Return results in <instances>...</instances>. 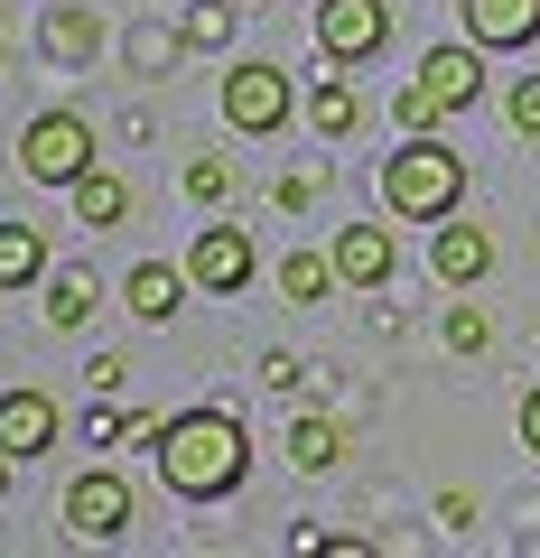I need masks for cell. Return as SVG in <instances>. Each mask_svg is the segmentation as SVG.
I'll return each instance as SVG.
<instances>
[{
	"label": "cell",
	"mask_w": 540,
	"mask_h": 558,
	"mask_svg": "<svg viewBox=\"0 0 540 558\" xmlns=\"http://www.w3.org/2000/svg\"><path fill=\"white\" fill-rule=\"evenodd\" d=\"M10 465H20V457H10V447H0V494H10Z\"/></svg>",
	"instance_id": "obj_32"
},
{
	"label": "cell",
	"mask_w": 540,
	"mask_h": 558,
	"mask_svg": "<svg viewBox=\"0 0 540 558\" xmlns=\"http://www.w3.org/2000/svg\"><path fill=\"white\" fill-rule=\"evenodd\" d=\"M336 279L345 289H382L392 279V223H336Z\"/></svg>",
	"instance_id": "obj_10"
},
{
	"label": "cell",
	"mask_w": 540,
	"mask_h": 558,
	"mask_svg": "<svg viewBox=\"0 0 540 558\" xmlns=\"http://www.w3.org/2000/svg\"><path fill=\"white\" fill-rule=\"evenodd\" d=\"M47 279V233L38 223H0V299L10 289H38Z\"/></svg>",
	"instance_id": "obj_18"
},
{
	"label": "cell",
	"mask_w": 540,
	"mask_h": 558,
	"mask_svg": "<svg viewBox=\"0 0 540 558\" xmlns=\"http://www.w3.org/2000/svg\"><path fill=\"white\" fill-rule=\"evenodd\" d=\"M38 47H47V65H84V57L103 47V28H94V10H84V0H57V10L38 20Z\"/></svg>",
	"instance_id": "obj_15"
},
{
	"label": "cell",
	"mask_w": 540,
	"mask_h": 558,
	"mask_svg": "<svg viewBox=\"0 0 540 558\" xmlns=\"http://www.w3.org/2000/svg\"><path fill=\"white\" fill-rule=\"evenodd\" d=\"M178 47H187L178 28H131V38H121V57H131V65H149V75H159V65L178 57Z\"/></svg>",
	"instance_id": "obj_26"
},
{
	"label": "cell",
	"mask_w": 540,
	"mask_h": 558,
	"mask_svg": "<svg viewBox=\"0 0 540 558\" xmlns=\"http://www.w3.org/2000/svg\"><path fill=\"white\" fill-rule=\"evenodd\" d=\"M439 336H447V354H484V344H494V326H484V307H476V299H457Z\"/></svg>",
	"instance_id": "obj_23"
},
{
	"label": "cell",
	"mask_w": 540,
	"mask_h": 558,
	"mask_svg": "<svg viewBox=\"0 0 540 558\" xmlns=\"http://www.w3.org/2000/svg\"><path fill=\"white\" fill-rule=\"evenodd\" d=\"M149 457H159L168 494L224 502V494H242V475H252V428H242L233 410H168V428H159Z\"/></svg>",
	"instance_id": "obj_1"
},
{
	"label": "cell",
	"mask_w": 540,
	"mask_h": 558,
	"mask_svg": "<svg viewBox=\"0 0 540 558\" xmlns=\"http://www.w3.org/2000/svg\"><path fill=\"white\" fill-rule=\"evenodd\" d=\"M0 57H10V47H0Z\"/></svg>",
	"instance_id": "obj_33"
},
{
	"label": "cell",
	"mask_w": 540,
	"mask_h": 558,
	"mask_svg": "<svg viewBox=\"0 0 540 558\" xmlns=\"http://www.w3.org/2000/svg\"><path fill=\"white\" fill-rule=\"evenodd\" d=\"M187 196H196L205 215H215V205L233 196V159H215V149H205V159H187Z\"/></svg>",
	"instance_id": "obj_22"
},
{
	"label": "cell",
	"mask_w": 540,
	"mask_h": 558,
	"mask_svg": "<svg viewBox=\"0 0 540 558\" xmlns=\"http://www.w3.org/2000/svg\"><path fill=\"white\" fill-rule=\"evenodd\" d=\"M521 447H531V457H540V381H531V391H521Z\"/></svg>",
	"instance_id": "obj_31"
},
{
	"label": "cell",
	"mask_w": 540,
	"mask_h": 558,
	"mask_svg": "<svg viewBox=\"0 0 540 558\" xmlns=\"http://www.w3.org/2000/svg\"><path fill=\"white\" fill-rule=\"evenodd\" d=\"M392 112H400V131H420V140H429V131H439V121H447V102L429 94L420 75H410V84H400V102H392Z\"/></svg>",
	"instance_id": "obj_24"
},
{
	"label": "cell",
	"mask_w": 540,
	"mask_h": 558,
	"mask_svg": "<svg viewBox=\"0 0 540 558\" xmlns=\"http://www.w3.org/2000/svg\"><path fill=\"white\" fill-rule=\"evenodd\" d=\"M233 20H242L233 0H187V20H178V38H187V47H224V38H233Z\"/></svg>",
	"instance_id": "obj_21"
},
{
	"label": "cell",
	"mask_w": 540,
	"mask_h": 558,
	"mask_svg": "<svg viewBox=\"0 0 540 558\" xmlns=\"http://www.w3.org/2000/svg\"><path fill=\"white\" fill-rule=\"evenodd\" d=\"M317 47L326 65H373L392 47V0H317Z\"/></svg>",
	"instance_id": "obj_6"
},
{
	"label": "cell",
	"mask_w": 540,
	"mask_h": 558,
	"mask_svg": "<svg viewBox=\"0 0 540 558\" xmlns=\"http://www.w3.org/2000/svg\"><path fill=\"white\" fill-rule=\"evenodd\" d=\"M326 289H345V279H336V252H280V299H289V307H317Z\"/></svg>",
	"instance_id": "obj_19"
},
{
	"label": "cell",
	"mask_w": 540,
	"mask_h": 558,
	"mask_svg": "<svg viewBox=\"0 0 540 558\" xmlns=\"http://www.w3.org/2000/svg\"><path fill=\"white\" fill-rule=\"evenodd\" d=\"M289 112H299V84H289L280 57H233L224 65V131L271 140V131H289Z\"/></svg>",
	"instance_id": "obj_3"
},
{
	"label": "cell",
	"mask_w": 540,
	"mask_h": 558,
	"mask_svg": "<svg viewBox=\"0 0 540 558\" xmlns=\"http://www.w3.org/2000/svg\"><path fill=\"white\" fill-rule=\"evenodd\" d=\"M336 457H345V428H336V418H299V428H289V465H299V475H326Z\"/></svg>",
	"instance_id": "obj_20"
},
{
	"label": "cell",
	"mask_w": 540,
	"mask_h": 558,
	"mask_svg": "<svg viewBox=\"0 0 540 558\" xmlns=\"http://www.w3.org/2000/svg\"><path fill=\"white\" fill-rule=\"evenodd\" d=\"M494 270V233L484 223H429V279H447V289H476V279Z\"/></svg>",
	"instance_id": "obj_8"
},
{
	"label": "cell",
	"mask_w": 540,
	"mask_h": 558,
	"mask_svg": "<svg viewBox=\"0 0 540 558\" xmlns=\"http://www.w3.org/2000/svg\"><path fill=\"white\" fill-rule=\"evenodd\" d=\"M280 205H289V215H308V205H317V168H299V178H280Z\"/></svg>",
	"instance_id": "obj_28"
},
{
	"label": "cell",
	"mask_w": 540,
	"mask_h": 558,
	"mask_svg": "<svg viewBox=\"0 0 540 558\" xmlns=\"http://www.w3.org/2000/svg\"><path fill=\"white\" fill-rule=\"evenodd\" d=\"M466 38L476 47H531L540 38V0H466Z\"/></svg>",
	"instance_id": "obj_13"
},
{
	"label": "cell",
	"mask_w": 540,
	"mask_h": 558,
	"mask_svg": "<svg viewBox=\"0 0 540 558\" xmlns=\"http://www.w3.org/2000/svg\"><path fill=\"white\" fill-rule=\"evenodd\" d=\"M65 205H75V223H94V233H112V223H121V215H131V186H121V178H112V168H103V159H94V168H84V178H75V186H65Z\"/></svg>",
	"instance_id": "obj_16"
},
{
	"label": "cell",
	"mask_w": 540,
	"mask_h": 558,
	"mask_svg": "<svg viewBox=\"0 0 540 558\" xmlns=\"http://www.w3.org/2000/svg\"><path fill=\"white\" fill-rule=\"evenodd\" d=\"M94 168V121L84 112H38L20 131V178L28 186H75Z\"/></svg>",
	"instance_id": "obj_4"
},
{
	"label": "cell",
	"mask_w": 540,
	"mask_h": 558,
	"mask_svg": "<svg viewBox=\"0 0 540 558\" xmlns=\"http://www.w3.org/2000/svg\"><path fill=\"white\" fill-rule=\"evenodd\" d=\"M94 299H103V279L84 270V260H65V270H47V279H38V307H47V326H57V336L94 317Z\"/></svg>",
	"instance_id": "obj_14"
},
{
	"label": "cell",
	"mask_w": 540,
	"mask_h": 558,
	"mask_svg": "<svg viewBox=\"0 0 540 558\" xmlns=\"http://www.w3.org/2000/svg\"><path fill=\"white\" fill-rule=\"evenodd\" d=\"M159 428H168L159 410H131V418H121V447H159Z\"/></svg>",
	"instance_id": "obj_27"
},
{
	"label": "cell",
	"mask_w": 540,
	"mask_h": 558,
	"mask_svg": "<svg viewBox=\"0 0 540 558\" xmlns=\"http://www.w3.org/2000/svg\"><path fill=\"white\" fill-rule=\"evenodd\" d=\"M57 400L47 391H0V447H10V457H47V447H57Z\"/></svg>",
	"instance_id": "obj_11"
},
{
	"label": "cell",
	"mask_w": 540,
	"mask_h": 558,
	"mask_svg": "<svg viewBox=\"0 0 540 558\" xmlns=\"http://www.w3.org/2000/svg\"><path fill=\"white\" fill-rule=\"evenodd\" d=\"M131 521H141L131 475H112V465H84V475L65 484V531H75V539H121Z\"/></svg>",
	"instance_id": "obj_7"
},
{
	"label": "cell",
	"mask_w": 540,
	"mask_h": 558,
	"mask_svg": "<svg viewBox=\"0 0 540 558\" xmlns=\"http://www.w3.org/2000/svg\"><path fill=\"white\" fill-rule=\"evenodd\" d=\"M84 373H94V391H103V400H112V391H121V381H131V363H121V354H94V363H84Z\"/></svg>",
	"instance_id": "obj_29"
},
{
	"label": "cell",
	"mask_w": 540,
	"mask_h": 558,
	"mask_svg": "<svg viewBox=\"0 0 540 558\" xmlns=\"http://www.w3.org/2000/svg\"><path fill=\"white\" fill-rule=\"evenodd\" d=\"M261 252L242 223H196V242H187V279H196V299H233V289H252Z\"/></svg>",
	"instance_id": "obj_5"
},
{
	"label": "cell",
	"mask_w": 540,
	"mask_h": 558,
	"mask_svg": "<svg viewBox=\"0 0 540 558\" xmlns=\"http://www.w3.org/2000/svg\"><path fill=\"white\" fill-rule=\"evenodd\" d=\"M466 205V159L447 149L439 131H400V149L382 159V215L392 223H447Z\"/></svg>",
	"instance_id": "obj_2"
},
{
	"label": "cell",
	"mask_w": 540,
	"mask_h": 558,
	"mask_svg": "<svg viewBox=\"0 0 540 558\" xmlns=\"http://www.w3.org/2000/svg\"><path fill=\"white\" fill-rule=\"evenodd\" d=\"M187 289H196V279H187V260H178V270H168V260H131V279H121V307H131L141 326H168V317L187 307Z\"/></svg>",
	"instance_id": "obj_9"
},
{
	"label": "cell",
	"mask_w": 540,
	"mask_h": 558,
	"mask_svg": "<svg viewBox=\"0 0 540 558\" xmlns=\"http://www.w3.org/2000/svg\"><path fill=\"white\" fill-rule=\"evenodd\" d=\"M503 121H513L521 140H540V75H513V84H503Z\"/></svg>",
	"instance_id": "obj_25"
},
{
	"label": "cell",
	"mask_w": 540,
	"mask_h": 558,
	"mask_svg": "<svg viewBox=\"0 0 540 558\" xmlns=\"http://www.w3.org/2000/svg\"><path fill=\"white\" fill-rule=\"evenodd\" d=\"M308 121H317V140H355L363 131V94H355V65H336V75L308 94Z\"/></svg>",
	"instance_id": "obj_17"
},
{
	"label": "cell",
	"mask_w": 540,
	"mask_h": 558,
	"mask_svg": "<svg viewBox=\"0 0 540 558\" xmlns=\"http://www.w3.org/2000/svg\"><path fill=\"white\" fill-rule=\"evenodd\" d=\"M420 84L447 102V112H476V102H484V57H476V47H429Z\"/></svg>",
	"instance_id": "obj_12"
},
{
	"label": "cell",
	"mask_w": 540,
	"mask_h": 558,
	"mask_svg": "<svg viewBox=\"0 0 540 558\" xmlns=\"http://www.w3.org/2000/svg\"><path fill=\"white\" fill-rule=\"evenodd\" d=\"M439 531H476V502H466V494H439Z\"/></svg>",
	"instance_id": "obj_30"
}]
</instances>
